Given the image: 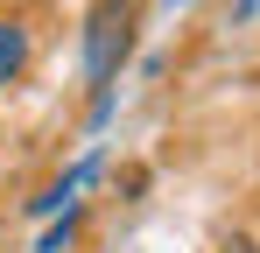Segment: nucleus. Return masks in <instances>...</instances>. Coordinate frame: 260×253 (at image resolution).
<instances>
[{
  "mask_svg": "<svg viewBox=\"0 0 260 253\" xmlns=\"http://www.w3.org/2000/svg\"><path fill=\"white\" fill-rule=\"evenodd\" d=\"M134 28H141V0H91L85 42H78V56H85V84H99V91H106V84L127 71Z\"/></svg>",
  "mask_w": 260,
  "mask_h": 253,
  "instance_id": "obj_1",
  "label": "nucleus"
},
{
  "mask_svg": "<svg viewBox=\"0 0 260 253\" xmlns=\"http://www.w3.org/2000/svg\"><path fill=\"white\" fill-rule=\"evenodd\" d=\"M99 169H106V155H99V148H91V155H78V162L63 169V176H49L43 183V197H36V218H56V211H78V197H85L91 190V176H99Z\"/></svg>",
  "mask_w": 260,
  "mask_h": 253,
  "instance_id": "obj_2",
  "label": "nucleus"
},
{
  "mask_svg": "<svg viewBox=\"0 0 260 253\" xmlns=\"http://www.w3.org/2000/svg\"><path fill=\"white\" fill-rule=\"evenodd\" d=\"M28 56H36V28H28L21 14H0V91H7V84H21Z\"/></svg>",
  "mask_w": 260,
  "mask_h": 253,
  "instance_id": "obj_3",
  "label": "nucleus"
},
{
  "mask_svg": "<svg viewBox=\"0 0 260 253\" xmlns=\"http://www.w3.org/2000/svg\"><path fill=\"white\" fill-rule=\"evenodd\" d=\"M78 232H85V204H78V211H63V218L49 225L43 239H36V253H71V246H78Z\"/></svg>",
  "mask_w": 260,
  "mask_h": 253,
  "instance_id": "obj_4",
  "label": "nucleus"
},
{
  "mask_svg": "<svg viewBox=\"0 0 260 253\" xmlns=\"http://www.w3.org/2000/svg\"><path fill=\"white\" fill-rule=\"evenodd\" d=\"M113 106H120V84H106V91L91 99V134H99V126H106V120H113Z\"/></svg>",
  "mask_w": 260,
  "mask_h": 253,
  "instance_id": "obj_5",
  "label": "nucleus"
},
{
  "mask_svg": "<svg viewBox=\"0 0 260 253\" xmlns=\"http://www.w3.org/2000/svg\"><path fill=\"white\" fill-rule=\"evenodd\" d=\"M169 7H176V0H169Z\"/></svg>",
  "mask_w": 260,
  "mask_h": 253,
  "instance_id": "obj_6",
  "label": "nucleus"
}]
</instances>
